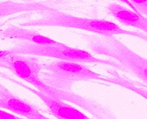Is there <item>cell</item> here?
I'll return each instance as SVG.
<instances>
[{"label":"cell","mask_w":147,"mask_h":119,"mask_svg":"<svg viewBox=\"0 0 147 119\" xmlns=\"http://www.w3.org/2000/svg\"><path fill=\"white\" fill-rule=\"evenodd\" d=\"M134 9L133 11L137 14L144 17L147 14V1H122Z\"/></svg>","instance_id":"8fae6325"},{"label":"cell","mask_w":147,"mask_h":119,"mask_svg":"<svg viewBox=\"0 0 147 119\" xmlns=\"http://www.w3.org/2000/svg\"><path fill=\"white\" fill-rule=\"evenodd\" d=\"M0 108L27 119H51L42 114L34 105L11 93L1 83H0Z\"/></svg>","instance_id":"8992f818"},{"label":"cell","mask_w":147,"mask_h":119,"mask_svg":"<svg viewBox=\"0 0 147 119\" xmlns=\"http://www.w3.org/2000/svg\"><path fill=\"white\" fill-rule=\"evenodd\" d=\"M42 17L38 19H32L20 24L21 27H64L86 30L97 33L103 37H111L115 34H126L139 37L146 41V34L140 32L123 30L118 24L106 19H88L78 17L62 12L55 9L50 8L42 11Z\"/></svg>","instance_id":"6da1fadb"},{"label":"cell","mask_w":147,"mask_h":119,"mask_svg":"<svg viewBox=\"0 0 147 119\" xmlns=\"http://www.w3.org/2000/svg\"><path fill=\"white\" fill-rule=\"evenodd\" d=\"M27 89L37 95L48 108L50 113L57 119H90L81 111L62 100L49 97L34 89L29 87Z\"/></svg>","instance_id":"52a82bcc"},{"label":"cell","mask_w":147,"mask_h":119,"mask_svg":"<svg viewBox=\"0 0 147 119\" xmlns=\"http://www.w3.org/2000/svg\"><path fill=\"white\" fill-rule=\"evenodd\" d=\"M0 37L28 41L30 43L40 45H53L60 43L45 36L42 35L35 31L17 27H9L0 30Z\"/></svg>","instance_id":"9c48e42d"},{"label":"cell","mask_w":147,"mask_h":119,"mask_svg":"<svg viewBox=\"0 0 147 119\" xmlns=\"http://www.w3.org/2000/svg\"><path fill=\"white\" fill-rule=\"evenodd\" d=\"M51 7L42 2L0 1V19L17 13L27 11H44Z\"/></svg>","instance_id":"30bf717a"},{"label":"cell","mask_w":147,"mask_h":119,"mask_svg":"<svg viewBox=\"0 0 147 119\" xmlns=\"http://www.w3.org/2000/svg\"><path fill=\"white\" fill-rule=\"evenodd\" d=\"M0 67H3V64L1 63V61H0Z\"/></svg>","instance_id":"7c38bea8"},{"label":"cell","mask_w":147,"mask_h":119,"mask_svg":"<svg viewBox=\"0 0 147 119\" xmlns=\"http://www.w3.org/2000/svg\"><path fill=\"white\" fill-rule=\"evenodd\" d=\"M107 9L109 13L122 24L136 27L146 33L147 19L145 17L117 3L109 4Z\"/></svg>","instance_id":"ba28073f"},{"label":"cell","mask_w":147,"mask_h":119,"mask_svg":"<svg viewBox=\"0 0 147 119\" xmlns=\"http://www.w3.org/2000/svg\"><path fill=\"white\" fill-rule=\"evenodd\" d=\"M7 50L9 54L44 56L81 64L83 63H98L111 65L119 70H123L122 66L116 61L97 58L88 52L80 49L73 48L63 43L53 45H40L30 42H24L16 45L15 47Z\"/></svg>","instance_id":"277c9868"},{"label":"cell","mask_w":147,"mask_h":119,"mask_svg":"<svg viewBox=\"0 0 147 119\" xmlns=\"http://www.w3.org/2000/svg\"><path fill=\"white\" fill-rule=\"evenodd\" d=\"M43 68L45 72L40 77L42 82L50 88L60 91H69L76 82L90 80L107 81L101 75L81 63L59 60L47 63Z\"/></svg>","instance_id":"7a4b0ae2"},{"label":"cell","mask_w":147,"mask_h":119,"mask_svg":"<svg viewBox=\"0 0 147 119\" xmlns=\"http://www.w3.org/2000/svg\"><path fill=\"white\" fill-rule=\"evenodd\" d=\"M88 44L93 52L113 57L123 70H129L146 83V58L131 50L114 36L92 37L88 40Z\"/></svg>","instance_id":"3957f363"},{"label":"cell","mask_w":147,"mask_h":119,"mask_svg":"<svg viewBox=\"0 0 147 119\" xmlns=\"http://www.w3.org/2000/svg\"><path fill=\"white\" fill-rule=\"evenodd\" d=\"M0 61L3 67L31 85L40 80V73L44 67L38 59L25 54H9L0 59Z\"/></svg>","instance_id":"5b68a950"}]
</instances>
